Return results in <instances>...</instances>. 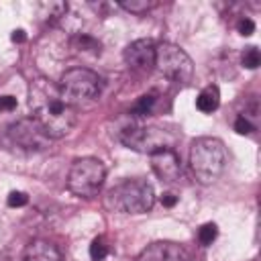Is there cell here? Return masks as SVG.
I'll list each match as a JSON object with an SVG mask.
<instances>
[{
	"label": "cell",
	"mask_w": 261,
	"mask_h": 261,
	"mask_svg": "<svg viewBox=\"0 0 261 261\" xmlns=\"http://www.w3.org/2000/svg\"><path fill=\"white\" fill-rule=\"evenodd\" d=\"M100 88H102L100 75L88 67H71L57 82L61 100L71 108H75L82 102L94 100L100 94Z\"/></svg>",
	"instance_id": "4"
},
{
	"label": "cell",
	"mask_w": 261,
	"mask_h": 261,
	"mask_svg": "<svg viewBox=\"0 0 261 261\" xmlns=\"http://www.w3.org/2000/svg\"><path fill=\"white\" fill-rule=\"evenodd\" d=\"M29 98L33 110L31 116L41 124V128L47 133L49 139H61L75 126L77 120L75 108H71L61 100L57 84L39 77L31 84Z\"/></svg>",
	"instance_id": "1"
},
{
	"label": "cell",
	"mask_w": 261,
	"mask_h": 261,
	"mask_svg": "<svg viewBox=\"0 0 261 261\" xmlns=\"http://www.w3.org/2000/svg\"><path fill=\"white\" fill-rule=\"evenodd\" d=\"M241 63H243V67H247V69L259 67V63H261V53H259V49H257V47H247V49L243 51V55H241Z\"/></svg>",
	"instance_id": "18"
},
{
	"label": "cell",
	"mask_w": 261,
	"mask_h": 261,
	"mask_svg": "<svg viewBox=\"0 0 261 261\" xmlns=\"http://www.w3.org/2000/svg\"><path fill=\"white\" fill-rule=\"evenodd\" d=\"M216 234H218V226L214 222H206V224H202L198 228V243L202 247H208V245H212V241L216 239Z\"/></svg>",
	"instance_id": "17"
},
{
	"label": "cell",
	"mask_w": 261,
	"mask_h": 261,
	"mask_svg": "<svg viewBox=\"0 0 261 261\" xmlns=\"http://www.w3.org/2000/svg\"><path fill=\"white\" fill-rule=\"evenodd\" d=\"M24 39H27V35H24V31H22V29H18V31H14V33H12V41H14V43H22Z\"/></svg>",
	"instance_id": "25"
},
{
	"label": "cell",
	"mask_w": 261,
	"mask_h": 261,
	"mask_svg": "<svg viewBox=\"0 0 261 261\" xmlns=\"http://www.w3.org/2000/svg\"><path fill=\"white\" fill-rule=\"evenodd\" d=\"M106 177V167L96 157H80L71 163L67 173V188L77 198H92L98 194Z\"/></svg>",
	"instance_id": "5"
},
{
	"label": "cell",
	"mask_w": 261,
	"mask_h": 261,
	"mask_svg": "<svg viewBox=\"0 0 261 261\" xmlns=\"http://www.w3.org/2000/svg\"><path fill=\"white\" fill-rule=\"evenodd\" d=\"M161 202H163V206L171 208V206H175V202H177V196H173V194H163Z\"/></svg>",
	"instance_id": "24"
},
{
	"label": "cell",
	"mask_w": 261,
	"mask_h": 261,
	"mask_svg": "<svg viewBox=\"0 0 261 261\" xmlns=\"http://www.w3.org/2000/svg\"><path fill=\"white\" fill-rule=\"evenodd\" d=\"M104 204L112 212L143 214L153 208L155 192L147 179L133 177V179H124V181L116 184L114 188H110L104 196Z\"/></svg>",
	"instance_id": "3"
},
{
	"label": "cell",
	"mask_w": 261,
	"mask_h": 261,
	"mask_svg": "<svg viewBox=\"0 0 261 261\" xmlns=\"http://www.w3.org/2000/svg\"><path fill=\"white\" fill-rule=\"evenodd\" d=\"M151 157V169L153 173L165 181V184H175L181 177V161L173 149H161L155 151Z\"/></svg>",
	"instance_id": "10"
},
{
	"label": "cell",
	"mask_w": 261,
	"mask_h": 261,
	"mask_svg": "<svg viewBox=\"0 0 261 261\" xmlns=\"http://www.w3.org/2000/svg\"><path fill=\"white\" fill-rule=\"evenodd\" d=\"M73 47H75V49H80V51H92L94 55H98V53H100V43H98L96 39L88 37V35L75 37V39H73Z\"/></svg>",
	"instance_id": "19"
},
{
	"label": "cell",
	"mask_w": 261,
	"mask_h": 261,
	"mask_svg": "<svg viewBox=\"0 0 261 261\" xmlns=\"http://www.w3.org/2000/svg\"><path fill=\"white\" fill-rule=\"evenodd\" d=\"M135 261H190V253L171 241H157L147 245Z\"/></svg>",
	"instance_id": "11"
},
{
	"label": "cell",
	"mask_w": 261,
	"mask_h": 261,
	"mask_svg": "<svg viewBox=\"0 0 261 261\" xmlns=\"http://www.w3.org/2000/svg\"><path fill=\"white\" fill-rule=\"evenodd\" d=\"M218 104H220V92L216 86H206L196 98V108L200 112H206V114L214 112L218 108Z\"/></svg>",
	"instance_id": "13"
},
{
	"label": "cell",
	"mask_w": 261,
	"mask_h": 261,
	"mask_svg": "<svg viewBox=\"0 0 261 261\" xmlns=\"http://www.w3.org/2000/svg\"><path fill=\"white\" fill-rule=\"evenodd\" d=\"M0 261H2V257H0Z\"/></svg>",
	"instance_id": "26"
},
{
	"label": "cell",
	"mask_w": 261,
	"mask_h": 261,
	"mask_svg": "<svg viewBox=\"0 0 261 261\" xmlns=\"http://www.w3.org/2000/svg\"><path fill=\"white\" fill-rule=\"evenodd\" d=\"M120 141L124 147L137 153L153 155L155 151L161 149H173L175 137L159 126H128L120 133Z\"/></svg>",
	"instance_id": "7"
},
{
	"label": "cell",
	"mask_w": 261,
	"mask_h": 261,
	"mask_svg": "<svg viewBox=\"0 0 261 261\" xmlns=\"http://www.w3.org/2000/svg\"><path fill=\"white\" fill-rule=\"evenodd\" d=\"M18 261H61V253L53 243L35 239L22 249Z\"/></svg>",
	"instance_id": "12"
},
{
	"label": "cell",
	"mask_w": 261,
	"mask_h": 261,
	"mask_svg": "<svg viewBox=\"0 0 261 261\" xmlns=\"http://www.w3.org/2000/svg\"><path fill=\"white\" fill-rule=\"evenodd\" d=\"M234 130H237L239 135H249V133L253 130V124H251L245 116H239V118L234 120Z\"/></svg>",
	"instance_id": "22"
},
{
	"label": "cell",
	"mask_w": 261,
	"mask_h": 261,
	"mask_svg": "<svg viewBox=\"0 0 261 261\" xmlns=\"http://www.w3.org/2000/svg\"><path fill=\"white\" fill-rule=\"evenodd\" d=\"M155 67L173 82L188 84L194 75V63L190 55L173 43H159L155 45Z\"/></svg>",
	"instance_id": "6"
},
{
	"label": "cell",
	"mask_w": 261,
	"mask_h": 261,
	"mask_svg": "<svg viewBox=\"0 0 261 261\" xmlns=\"http://www.w3.org/2000/svg\"><path fill=\"white\" fill-rule=\"evenodd\" d=\"M226 167V147L216 137H198L190 147V169L194 177L208 186L214 184Z\"/></svg>",
	"instance_id": "2"
},
{
	"label": "cell",
	"mask_w": 261,
	"mask_h": 261,
	"mask_svg": "<svg viewBox=\"0 0 261 261\" xmlns=\"http://www.w3.org/2000/svg\"><path fill=\"white\" fill-rule=\"evenodd\" d=\"M6 135H8V141L22 151H43L51 143L47 133L41 128V124L33 116L12 122L6 128Z\"/></svg>",
	"instance_id": "8"
},
{
	"label": "cell",
	"mask_w": 261,
	"mask_h": 261,
	"mask_svg": "<svg viewBox=\"0 0 261 261\" xmlns=\"http://www.w3.org/2000/svg\"><path fill=\"white\" fill-rule=\"evenodd\" d=\"M237 29H239V33H241L243 37H249V35L255 33V22H253L251 18H241L239 24H237Z\"/></svg>",
	"instance_id": "21"
},
{
	"label": "cell",
	"mask_w": 261,
	"mask_h": 261,
	"mask_svg": "<svg viewBox=\"0 0 261 261\" xmlns=\"http://www.w3.org/2000/svg\"><path fill=\"white\" fill-rule=\"evenodd\" d=\"M6 202H8L10 208H20V206H24L29 202V196L24 192H10Z\"/></svg>",
	"instance_id": "20"
},
{
	"label": "cell",
	"mask_w": 261,
	"mask_h": 261,
	"mask_svg": "<svg viewBox=\"0 0 261 261\" xmlns=\"http://www.w3.org/2000/svg\"><path fill=\"white\" fill-rule=\"evenodd\" d=\"M153 104H155V96H153V94H145V96H141V98L135 102L133 114H135V116H149L151 110H153Z\"/></svg>",
	"instance_id": "16"
},
{
	"label": "cell",
	"mask_w": 261,
	"mask_h": 261,
	"mask_svg": "<svg viewBox=\"0 0 261 261\" xmlns=\"http://www.w3.org/2000/svg\"><path fill=\"white\" fill-rule=\"evenodd\" d=\"M153 6H155V2H151V0H122L120 2V8L133 12V14H145Z\"/></svg>",
	"instance_id": "15"
},
{
	"label": "cell",
	"mask_w": 261,
	"mask_h": 261,
	"mask_svg": "<svg viewBox=\"0 0 261 261\" xmlns=\"http://www.w3.org/2000/svg\"><path fill=\"white\" fill-rule=\"evenodd\" d=\"M16 98L14 96H0V110L2 112H8V110H14L16 108Z\"/></svg>",
	"instance_id": "23"
},
{
	"label": "cell",
	"mask_w": 261,
	"mask_h": 261,
	"mask_svg": "<svg viewBox=\"0 0 261 261\" xmlns=\"http://www.w3.org/2000/svg\"><path fill=\"white\" fill-rule=\"evenodd\" d=\"M108 253H110V247H108L106 239L104 237H96L92 241V245H90V257H92V261H104L108 257Z\"/></svg>",
	"instance_id": "14"
},
{
	"label": "cell",
	"mask_w": 261,
	"mask_h": 261,
	"mask_svg": "<svg viewBox=\"0 0 261 261\" xmlns=\"http://www.w3.org/2000/svg\"><path fill=\"white\" fill-rule=\"evenodd\" d=\"M122 57L130 69L149 73L155 67V43L151 39H137L126 45Z\"/></svg>",
	"instance_id": "9"
}]
</instances>
